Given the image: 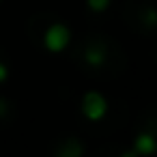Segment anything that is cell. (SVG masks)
<instances>
[{
  "label": "cell",
  "mask_w": 157,
  "mask_h": 157,
  "mask_svg": "<svg viewBox=\"0 0 157 157\" xmlns=\"http://www.w3.org/2000/svg\"><path fill=\"white\" fill-rule=\"evenodd\" d=\"M69 39H71L69 28L63 26V24H54V26H50L48 33H45V48H48L50 52H63V50L67 48Z\"/></svg>",
  "instance_id": "1"
},
{
  "label": "cell",
  "mask_w": 157,
  "mask_h": 157,
  "mask_svg": "<svg viewBox=\"0 0 157 157\" xmlns=\"http://www.w3.org/2000/svg\"><path fill=\"white\" fill-rule=\"evenodd\" d=\"M105 110H108V103H105V99H103L99 93L90 90V93L84 95V99H82V112H84L90 121H99V118H103Z\"/></svg>",
  "instance_id": "2"
},
{
  "label": "cell",
  "mask_w": 157,
  "mask_h": 157,
  "mask_svg": "<svg viewBox=\"0 0 157 157\" xmlns=\"http://www.w3.org/2000/svg\"><path fill=\"white\" fill-rule=\"evenodd\" d=\"M151 153H155V138L148 133H140L136 138L133 155H151Z\"/></svg>",
  "instance_id": "3"
},
{
  "label": "cell",
  "mask_w": 157,
  "mask_h": 157,
  "mask_svg": "<svg viewBox=\"0 0 157 157\" xmlns=\"http://www.w3.org/2000/svg\"><path fill=\"white\" fill-rule=\"evenodd\" d=\"M86 60H88L90 65H95V67H99L101 63H105V50H103V45H101V43L88 45V50H86Z\"/></svg>",
  "instance_id": "4"
},
{
  "label": "cell",
  "mask_w": 157,
  "mask_h": 157,
  "mask_svg": "<svg viewBox=\"0 0 157 157\" xmlns=\"http://www.w3.org/2000/svg\"><path fill=\"white\" fill-rule=\"evenodd\" d=\"M110 5V0H88V7L93 11H105Z\"/></svg>",
  "instance_id": "5"
},
{
  "label": "cell",
  "mask_w": 157,
  "mask_h": 157,
  "mask_svg": "<svg viewBox=\"0 0 157 157\" xmlns=\"http://www.w3.org/2000/svg\"><path fill=\"white\" fill-rule=\"evenodd\" d=\"M7 75H9L7 65H2V63H0V82H2V80H7Z\"/></svg>",
  "instance_id": "6"
}]
</instances>
